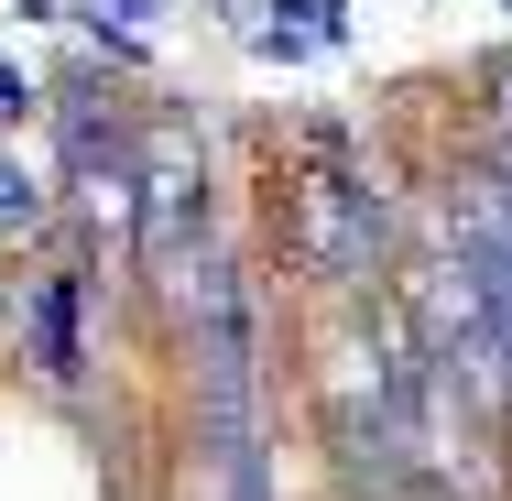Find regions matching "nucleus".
Returning <instances> with one entry per match:
<instances>
[{"label":"nucleus","mask_w":512,"mask_h":501,"mask_svg":"<svg viewBox=\"0 0 512 501\" xmlns=\"http://www.w3.org/2000/svg\"><path fill=\"white\" fill-rule=\"evenodd\" d=\"M295 251H306V273H327V284H360L382 262V197L349 186V175H306L295 186Z\"/></svg>","instance_id":"nucleus-1"},{"label":"nucleus","mask_w":512,"mask_h":501,"mask_svg":"<svg viewBox=\"0 0 512 501\" xmlns=\"http://www.w3.org/2000/svg\"><path fill=\"white\" fill-rule=\"evenodd\" d=\"M0 218H33V175L22 164H0Z\"/></svg>","instance_id":"nucleus-3"},{"label":"nucleus","mask_w":512,"mask_h":501,"mask_svg":"<svg viewBox=\"0 0 512 501\" xmlns=\"http://www.w3.org/2000/svg\"><path fill=\"white\" fill-rule=\"evenodd\" d=\"M197 229H207V153H197V131L153 120V142H142V251L186 262Z\"/></svg>","instance_id":"nucleus-2"}]
</instances>
